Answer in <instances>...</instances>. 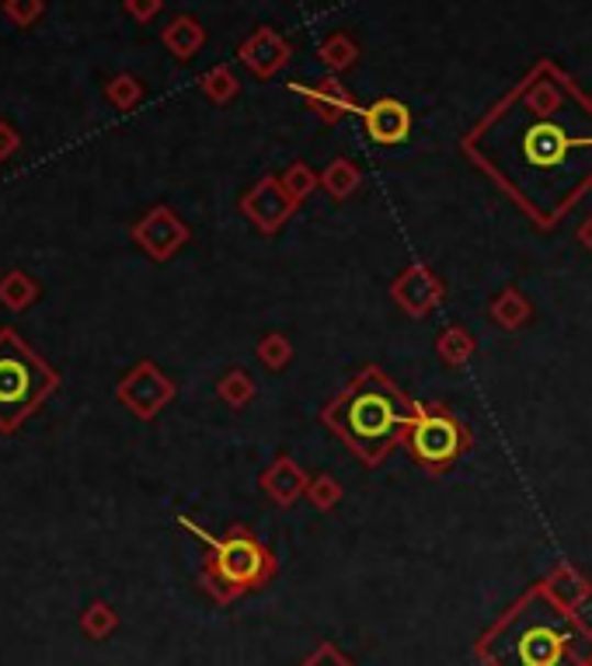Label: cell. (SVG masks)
Wrapping results in <instances>:
<instances>
[{
    "label": "cell",
    "mask_w": 592,
    "mask_h": 666,
    "mask_svg": "<svg viewBox=\"0 0 592 666\" xmlns=\"http://www.w3.org/2000/svg\"><path fill=\"white\" fill-rule=\"evenodd\" d=\"M105 95H109V102H112L119 112H130V109H136V106H139V98H143V85H139V80H136L133 74H115V77L109 80Z\"/></svg>",
    "instance_id": "cell-21"
},
{
    "label": "cell",
    "mask_w": 592,
    "mask_h": 666,
    "mask_svg": "<svg viewBox=\"0 0 592 666\" xmlns=\"http://www.w3.org/2000/svg\"><path fill=\"white\" fill-rule=\"evenodd\" d=\"M362 126L366 136L380 147L404 144L407 133H412V109L398 98H377L370 109H362Z\"/></svg>",
    "instance_id": "cell-11"
},
{
    "label": "cell",
    "mask_w": 592,
    "mask_h": 666,
    "mask_svg": "<svg viewBox=\"0 0 592 666\" xmlns=\"http://www.w3.org/2000/svg\"><path fill=\"white\" fill-rule=\"evenodd\" d=\"M18 147H22V136L14 133L11 123H0V160H8Z\"/></svg>",
    "instance_id": "cell-30"
},
{
    "label": "cell",
    "mask_w": 592,
    "mask_h": 666,
    "mask_svg": "<svg viewBox=\"0 0 592 666\" xmlns=\"http://www.w3.org/2000/svg\"><path fill=\"white\" fill-rule=\"evenodd\" d=\"M321 186L328 189L335 199H345L359 186V168L353 165V160L338 157V160H332V165H328V171L321 175Z\"/></svg>",
    "instance_id": "cell-18"
},
{
    "label": "cell",
    "mask_w": 592,
    "mask_h": 666,
    "mask_svg": "<svg viewBox=\"0 0 592 666\" xmlns=\"http://www.w3.org/2000/svg\"><path fill=\"white\" fill-rule=\"evenodd\" d=\"M391 293H394V300L407 314H428V311L439 304L443 287H439V279L428 273L425 266H412V269L401 273V279L394 282Z\"/></svg>",
    "instance_id": "cell-13"
},
{
    "label": "cell",
    "mask_w": 592,
    "mask_h": 666,
    "mask_svg": "<svg viewBox=\"0 0 592 666\" xmlns=\"http://www.w3.org/2000/svg\"><path fill=\"white\" fill-rule=\"evenodd\" d=\"M463 154L537 227H555L592 189V98L558 64L540 59L463 136Z\"/></svg>",
    "instance_id": "cell-1"
},
{
    "label": "cell",
    "mask_w": 592,
    "mask_h": 666,
    "mask_svg": "<svg viewBox=\"0 0 592 666\" xmlns=\"http://www.w3.org/2000/svg\"><path fill=\"white\" fill-rule=\"evenodd\" d=\"M160 8H165V0H126V11L143 25L154 22V18L160 14Z\"/></svg>",
    "instance_id": "cell-28"
},
{
    "label": "cell",
    "mask_w": 592,
    "mask_h": 666,
    "mask_svg": "<svg viewBox=\"0 0 592 666\" xmlns=\"http://www.w3.org/2000/svg\"><path fill=\"white\" fill-rule=\"evenodd\" d=\"M293 91H300L303 102H308V109L321 119V123H328V126L342 123V119L349 115V112H359L356 98L345 91L335 77H321V80H314V85L293 80Z\"/></svg>",
    "instance_id": "cell-12"
},
{
    "label": "cell",
    "mask_w": 592,
    "mask_h": 666,
    "mask_svg": "<svg viewBox=\"0 0 592 666\" xmlns=\"http://www.w3.org/2000/svg\"><path fill=\"white\" fill-rule=\"evenodd\" d=\"M59 388V374L14 329H0V433H14Z\"/></svg>",
    "instance_id": "cell-4"
},
{
    "label": "cell",
    "mask_w": 592,
    "mask_h": 666,
    "mask_svg": "<svg viewBox=\"0 0 592 666\" xmlns=\"http://www.w3.org/2000/svg\"><path fill=\"white\" fill-rule=\"evenodd\" d=\"M579 241H582V245H589V248H592V217H589V224L579 231Z\"/></svg>",
    "instance_id": "cell-31"
},
{
    "label": "cell",
    "mask_w": 592,
    "mask_h": 666,
    "mask_svg": "<svg viewBox=\"0 0 592 666\" xmlns=\"http://www.w3.org/2000/svg\"><path fill=\"white\" fill-rule=\"evenodd\" d=\"M261 489L269 492L276 502H290V499H297L303 489H308V478H303V471L297 468L290 457H279L272 468L265 471Z\"/></svg>",
    "instance_id": "cell-15"
},
{
    "label": "cell",
    "mask_w": 592,
    "mask_h": 666,
    "mask_svg": "<svg viewBox=\"0 0 592 666\" xmlns=\"http://www.w3.org/2000/svg\"><path fill=\"white\" fill-rule=\"evenodd\" d=\"M181 528H189L196 537L210 541L213 552H210V565H206V579L213 582V590L220 597H234L241 590H252L272 573L269 552H265L244 528H234L231 534H223V537H210L206 531L196 528V523L186 520V517H181Z\"/></svg>",
    "instance_id": "cell-6"
},
{
    "label": "cell",
    "mask_w": 592,
    "mask_h": 666,
    "mask_svg": "<svg viewBox=\"0 0 592 666\" xmlns=\"http://www.w3.org/2000/svg\"><path fill=\"white\" fill-rule=\"evenodd\" d=\"M308 496H311L314 507L328 510V507H335V502H338L342 489H338V481H335L332 475H317L311 486H308Z\"/></svg>",
    "instance_id": "cell-26"
},
{
    "label": "cell",
    "mask_w": 592,
    "mask_h": 666,
    "mask_svg": "<svg viewBox=\"0 0 592 666\" xmlns=\"http://www.w3.org/2000/svg\"><path fill=\"white\" fill-rule=\"evenodd\" d=\"M439 356L446 359V367H463V359L474 353V338H471V332L467 329H446L443 335H439Z\"/></svg>",
    "instance_id": "cell-19"
},
{
    "label": "cell",
    "mask_w": 592,
    "mask_h": 666,
    "mask_svg": "<svg viewBox=\"0 0 592 666\" xmlns=\"http://www.w3.org/2000/svg\"><path fill=\"white\" fill-rule=\"evenodd\" d=\"M282 186H286V192H290L297 203L300 199H308L317 186H321V178L303 165V160H293L290 168H286V175H282Z\"/></svg>",
    "instance_id": "cell-23"
},
{
    "label": "cell",
    "mask_w": 592,
    "mask_h": 666,
    "mask_svg": "<svg viewBox=\"0 0 592 666\" xmlns=\"http://www.w3.org/2000/svg\"><path fill=\"white\" fill-rule=\"evenodd\" d=\"M35 297H38V282L29 273L11 269L4 279H0V304L8 311H25Z\"/></svg>",
    "instance_id": "cell-17"
},
{
    "label": "cell",
    "mask_w": 592,
    "mask_h": 666,
    "mask_svg": "<svg viewBox=\"0 0 592 666\" xmlns=\"http://www.w3.org/2000/svg\"><path fill=\"white\" fill-rule=\"evenodd\" d=\"M478 650L488 666H592V629L537 587L488 629Z\"/></svg>",
    "instance_id": "cell-2"
},
{
    "label": "cell",
    "mask_w": 592,
    "mask_h": 666,
    "mask_svg": "<svg viewBox=\"0 0 592 666\" xmlns=\"http://www.w3.org/2000/svg\"><path fill=\"white\" fill-rule=\"evenodd\" d=\"M241 210L255 220L258 231L272 234L290 220V213L297 210V199L286 192L282 178H261L258 186L241 199Z\"/></svg>",
    "instance_id": "cell-9"
},
{
    "label": "cell",
    "mask_w": 592,
    "mask_h": 666,
    "mask_svg": "<svg viewBox=\"0 0 592 666\" xmlns=\"http://www.w3.org/2000/svg\"><path fill=\"white\" fill-rule=\"evenodd\" d=\"M115 395H119V401L136 419L147 422V419H154L175 398V385L154 367L150 359H143V363H136V367L126 377L119 380V391Z\"/></svg>",
    "instance_id": "cell-7"
},
{
    "label": "cell",
    "mask_w": 592,
    "mask_h": 666,
    "mask_svg": "<svg viewBox=\"0 0 592 666\" xmlns=\"http://www.w3.org/2000/svg\"><path fill=\"white\" fill-rule=\"evenodd\" d=\"M220 398L227 401V406H248L252 401V395H255V385L248 380V374H241V370H231L227 377L220 380Z\"/></svg>",
    "instance_id": "cell-24"
},
{
    "label": "cell",
    "mask_w": 592,
    "mask_h": 666,
    "mask_svg": "<svg viewBox=\"0 0 592 666\" xmlns=\"http://www.w3.org/2000/svg\"><path fill=\"white\" fill-rule=\"evenodd\" d=\"M160 38H165V46L171 49V56L186 64V59H192L202 49V43H206V32H202V25L196 22L192 14H178Z\"/></svg>",
    "instance_id": "cell-14"
},
{
    "label": "cell",
    "mask_w": 592,
    "mask_h": 666,
    "mask_svg": "<svg viewBox=\"0 0 592 666\" xmlns=\"http://www.w3.org/2000/svg\"><path fill=\"white\" fill-rule=\"evenodd\" d=\"M258 359L265 363V367H272V370L286 367V359H290V342H286L282 335H269L258 346Z\"/></svg>",
    "instance_id": "cell-27"
},
{
    "label": "cell",
    "mask_w": 592,
    "mask_h": 666,
    "mask_svg": "<svg viewBox=\"0 0 592 666\" xmlns=\"http://www.w3.org/2000/svg\"><path fill=\"white\" fill-rule=\"evenodd\" d=\"M112 624H115V618H112L109 608H91L88 618H85V629H88L91 635H105Z\"/></svg>",
    "instance_id": "cell-29"
},
{
    "label": "cell",
    "mask_w": 592,
    "mask_h": 666,
    "mask_svg": "<svg viewBox=\"0 0 592 666\" xmlns=\"http://www.w3.org/2000/svg\"><path fill=\"white\" fill-rule=\"evenodd\" d=\"M202 91H206L210 102L223 106V102H231V98H237L241 80L231 67H213L206 77H202Z\"/></svg>",
    "instance_id": "cell-20"
},
{
    "label": "cell",
    "mask_w": 592,
    "mask_h": 666,
    "mask_svg": "<svg viewBox=\"0 0 592 666\" xmlns=\"http://www.w3.org/2000/svg\"><path fill=\"white\" fill-rule=\"evenodd\" d=\"M471 430L463 426V419L446 409V406H422L415 401L412 419L401 433V447H407L412 460L418 468H425L428 475H446L454 464L471 451Z\"/></svg>",
    "instance_id": "cell-5"
},
{
    "label": "cell",
    "mask_w": 592,
    "mask_h": 666,
    "mask_svg": "<svg viewBox=\"0 0 592 666\" xmlns=\"http://www.w3.org/2000/svg\"><path fill=\"white\" fill-rule=\"evenodd\" d=\"M237 56H241V64L248 67L258 80H269V77H276L286 64H290L293 46L286 43V38H282L276 29L261 25L255 35L244 38L241 49H237Z\"/></svg>",
    "instance_id": "cell-10"
},
{
    "label": "cell",
    "mask_w": 592,
    "mask_h": 666,
    "mask_svg": "<svg viewBox=\"0 0 592 666\" xmlns=\"http://www.w3.org/2000/svg\"><path fill=\"white\" fill-rule=\"evenodd\" d=\"M133 241H136V245L147 252L150 258L165 262V258H171V255L189 241V227L181 224L175 210L157 207V210H150V213L143 217L139 224L133 227Z\"/></svg>",
    "instance_id": "cell-8"
},
{
    "label": "cell",
    "mask_w": 592,
    "mask_h": 666,
    "mask_svg": "<svg viewBox=\"0 0 592 666\" xmlns=\"http://www.w3.org/2000/svg\"><path fill=\"white\" fill-rule=\"evenodd\" d=\"M46 11V0H4V14L8 22H14L18 29L35 25Z\"/></svg>",
    "instance_id": "cell-25"
},
{
    "label": "cell",
    "mask_w": 592,
    "mask_h": 666,
    "mask_svg": "<svg viewBox=\"0 0 592 666\" xmlns=\"http://www.w3.org/2000/svg\"><path fill=\"white\" fill-rule=\"evenodd\" d=\"M492 318L499 321V325H505V329H520L523 321L529 318V304L520 297V290H505V293L495 300Z\"/></svg>",
    "instance_id": "cell-22"
},
{
    "label": "cell",
    "mask_w": 592,
    "mask_h": 666,
    "mask_svg": "<svg viewBox=\"0 0 592 666\" xmlns=\"http://www.w3.org/2000/svg\"><path fill=\"white\" fill-rule=\"evenodd\" d=\"M412 409L415 401L383 370L362 367L349 385L324 406L321 419L359 460L380 464L401 443Z\"/></svg>",
    "instance_id": "cell-3"
},
{
    "label": "cell",
    "mask_w": 592,
    "mask_h": 666,
    "mask_svg": "<svg viewBox=\"0 0 592 666\" xmlns=\"http://www.w3.org/2000/svg\"><path fill=\"white\" fill-rule=\"evenodd\" d=\"M317 56H321V64L328 67L332 74H342V70H349V67L356 64L359 46H356V38H353L349 32H332V35L317 46Z\"/></svg>",
    "instance_id": "cell-16"
}]
</instances>
